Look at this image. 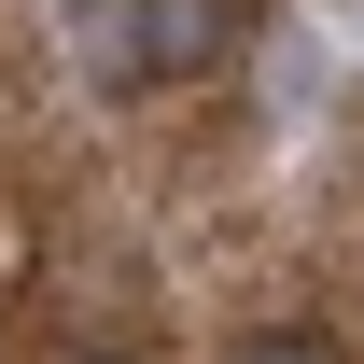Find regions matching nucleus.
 Instances as JSON below:
<instances>
[{
    "instance_id": "1",
    "label": "nucleus",
    "mask_w": 364,
    "mask_h": 364,
    "mask_svg": "<svg viewBox=\"0 0 364 364\" xmlns=\"http://www.w3.org/2000/svg\"><path fill=\"white\" fill-rule=\"evenodd\" d=\"M238 0H127V70H210Z\"/></svg>"
},
{
    "instance_id": "2",
    "label": "nucleus",
    "mask_w": 364,
    "mask_h": 364,
    "mask_svg": "<svg viewBox=\"0 0 364 364\" xmlns=\"http://www.w3.org/2000/svg\"><path fill=\"white\" fill-rule=\"evenodd\" d=\"M225 364H336V350H309V336H238Z\"/></svg>"
},
{
    "instance_id": "3",
    "label": "nucleus",
    "mask_w": 364,
    "mask_h": 364,
    "mask_svg": "<svg viewBox=\"0 0 364 364\" xmlns=\"http://www.w3.org/2000/svg\"><path fill=\"white\" fill-rule=\"evenodd\" d=\"M85 364H127V350H85Z\"/></svg>"
}]
</instances>
